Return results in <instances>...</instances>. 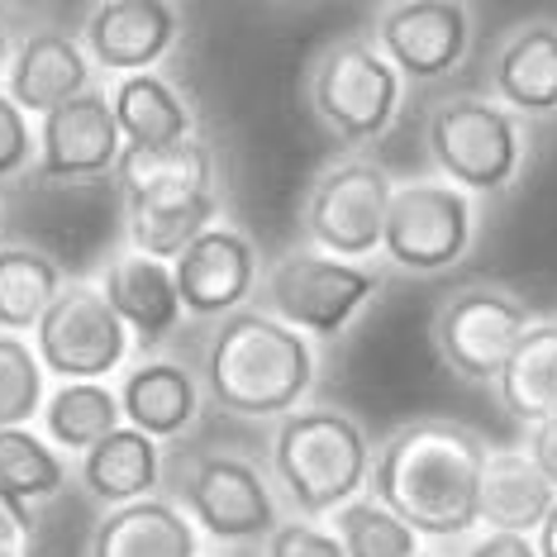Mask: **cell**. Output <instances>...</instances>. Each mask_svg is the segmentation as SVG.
<instances>
[{"mask_svg":"<svg viewBox=\"0 0 557 557\" xmlns=\"http://www.w3.org/2000/svg\"><path fill=\"white\" fill-rule=\"evenodd\" d=\"M491 448L467 424L410 420L376 443L372 453V496L414 534L458 539L476 529L481 472Z\"/></svg>","mask_w":557,"mask_h":557,"instance_id":"obj_1","label":"cell"},{"mask_svg":"<svg viewBox=\"0 0 557 557\" xmlns=\"http://www.w3.org/2000/svg\"><path fill=\"white\" fill-rule=\"evenodd\" d=\"M129 244L144 258L172 262L220 220L214 153L200 138L176 148H124L115 168Z\"/></svg>","mask_w":557,"mask_h":557,"instance_id":"obj_2","label":"cell"},{"mask_svg":"<svg viewBox=\"0 0 557 557\" xmlns=\"http://www.w3.org/2000/svg\"><path fill=\"white\" fill-rule=\"evenodd\" d=\"M314 386V348L306 334L268 310H238L220 320L206 348V391L220 410L244 420L296 414Z\"/></svg>","mask_w":557,"mask_h":557,"instance_id":"obj_3","label":"cell"},{"mask_svg":"<svg viewBox=\"0 0 557 557\" xmlns=\"http://www.w3.org/2000/svg\"><path fill=\"white\" fill-rule=\"evenodd\" d=\"M272 472L300 515H334L362 496L372 453L344 410H296L272 434Z\"/></svg>","mask_w":557,"mask_h":557,"instance_id":"obj_4","label":"cell"},{"mask_svg":"<svg viewBox=\"0 0 557 557\" xmlns=\"http://www.w3.org/2000/svg\"><path fill=\"white\" fill-rule=\"evenodd\" d=\"M424 144L443 182L458 191L496 196L515 182L519 162H524V129L519 115H510L496 100L481 96H448L429 110Z\"/></svg>","mask_w":557,"mask_h":557,"instance_id":"obj_5","label":"cell"},{"mask_svg":"<svg viewBox=\"0 0 557 557\" xmlns=\"http://www.w3.org/2000/svg\"><path fill=\"white\" fill-rule=\"evenodd\" d=\"M172 496L176 510L220 543L272 539L282 524L272 486L234 453H186L182 462H172Z\"/></svg>","mask_w":557,"mask_h":557,"instance_id":"obj_6","label":"cell"},{"mask_svg":"<svg viewBox=\"0 0 557 557\" xmlns=\"http://www.w3.org/2000/svg\"><path fill=\"white\" fill-rule=\"evenodd\" d=\"M134 338L110 310L100 282H62L53 306L34 324V358L58 382H106L129 358Z\"/></svg>","mask_w":557,"mask_h":557,"instance_id":"obj_7","label":"cell"},{"mask_svg":"<svg viewBox=\"0 0 557 557\" xmlns=\"http://www.w3.org/2000/svg\"><path fill=\"white\" fill-rule=\"evenodd\" d=\"M472 234H476V210L458 186L429 182V176L396 182L382 224V248L396 268L414 276H438L467 258Z\"/></svg>","mask_w":557,"mask_h":557,"instance_id":"obj_8","label":"cell"},{"mask_svg":"<svg viewBox=\"0 0 557 557\" xmlns=\"http://www.w3.org/2000/svg\"><path fill=\"white\" fill-rule=\"evenodd\" d=\"M314 120L344 144H372L400 110V77L367 39H344L314 62L310 77Z\"/></svg>","mask_w":557,"mask_h":557,"instance_id":"obj_9","label":"cell"},{"mask_svg":"<svg viewBox=\"0 0 557 557\" xmlns=\"http://www.w3.org/2000/svg\"><path fill=\"white\" fill-rule=\"evenodd\" d=\"M376 290L382 276L372 268L324 258V252H286L262 282L272 320L314 338H338Z\"/></svg>","mask_w":557,"mask_h":557,"instance_id":"obj_10","label":"cell"},{"mask_svg":"<svg viewBox=\"0 0 557 557\" xmlns=\"http://www.w3.org/2000/svg\"><path fill=\"white\" fill-rule=\"evenodd\" d=\"M396 182L376 162H338V168L320 172L306 200V234L320 244L324 258L358 262L382 248V224Z\"/></svg>","mask_w":557,"mask_h":557,"instance_id":"obj_11","label":"cell"},{"mask_svg":"<svg viewBox=\"0 0 557 557\" xmlns=\"http://www.w3.org/2000/svg\"><path fill=\"white\" fill-rule=\"evenodd\" d=\"M534 324L519 296L500 286H462L434 310V348L438 358L467 382H496L519 334Z\"/></svg>","mask_w":557,"mask_h":557,"instance_id":"obj_12","label":"cell"},{"mask_svg":"<svg viewBox=\"0 0 557 557\" xmlns=\"http://www.w3.org/2000/svg\"><path fill=\"white\" fill-rule=\"evenodd\" d=\"M472 48V10L458 0H396L376 15V53L396 77L438 82Z\"/></svg>","mask_w":557,"mask_h":557,"instance_id":"obj_13","label":"cell"},{"mask_svg":"<svg viewBox=\"0 0 557 557\" xmlns=\"http://www.w3.org/2000/svg\"><path fill=\"white\" fill-rule=\"evenodd\" d=\"M124 158V138L110 110V96H100L96 86L67 106H58L53 115H44L39 124V158L34 172L44 182L58 186H77V182H100L120 168Z\"/></svg>","mask_w":557,"mask_h":557,"instance_id":"obj_14","label":"cell"},{"mask_svg":"<svg viewBox=\"0 0 557 557\" xmlns=\"http://www.w3.org/2000/svg\"><path fill=\"white\" fill-rule=\"evenodd\" d=\"M182 39V10L168 0H106L82 24V48L91 67L138 77L153 72Z\"/></svg>","mask_w":557,"mask_h":557,"instance_id":"obj_15","label":"cell"},{"mask_svg":"<svg viewBox=\"0 0 557 557\" xmlns=\"http://www.w3.org/2000/svg\"><path fill=\"white\" fill-rule=\"evenodd\" d=\"M172 282L186 314H200V320L224 314L230 320L258 286V248L248 234L214 224L182 258H172Z\"/></svg>","mask_w":557,"mask_h":557,"instance_id":"obj_16","label":"cell"},{"mask_svg":"<svg viewBox=\"0 0 557 557\" xmlns=\"http://www.w3.org/2000/svg\"><path fill=\"white\" fill-rule=\"evenodd\" d=\"M91 58L86 48L62 29H34L5 72V96L15 100L24 115H53L58 106L91 91Z\"/></svg>","mask_w":557,"mask_h":557,"instance_id":"obj_17","label":"cell"},{"mask_svg":"<svg viewBox=\"0 0 557 557\" xmlns=\"http://www.w3.org/2000/svg\"><path fill=\"white\" fill-rule=\"evenodd\" d=\"M100 290H106L110 310L120 314V324L129 329L138 348H158L162 338H172L186 314L176 300L172 262L144 258V252H120L100 276Z\"/></svg>","mask_w":557,"mask_h":557,"instance_id":"obj_18","label":"cell"},{"mask_svg":"<svg viewBox=\"0 0 557 557\" xmlns=\"http://www.w3.org/2000/svg\"><path fill=\"white\" fill-rule=\"evenodd\" d=\"M86 557H200V529L176 500L148 496L100 515Z\"/></svg>","mask_w":557,"mask_h":557,"instance_id":"obj_19","label":"cell"},{"mask_svg":"<svg viewBox=\"0 0 557 557\" xmlns=\"http://www.w3.org/2000/svg\"><path fill=\"white\" fill-rule=\"evenodd\" d=\"M557 491L543 481V472L529 462L524 448H491L486 472H481V510L476 524H486L491 534H539V524L548 519Z\"/></svg>","mask_w":557,"mask_h":557,"instance_id":"obj_20","label":"cell"},{"mask_svg":"<svg viewBox=\"0 0 557 557\" xmlns=\"http://www.w3.org/2000/svg\"><path fill=\"white\" fill-rule=\"evenodd\" d=\"M120 414L124 424L148 434L153 443L182 438L200 420V386L182 362H138L120 386Z\"/></svg>","mask_w":557,"mask_h":557,"instance_id":"obj_21","label":"cell"},{"mask_svg":"<svg viewBox=\"0 0 557 557\" xmlns=\"http://www.w3.org/2000/svg\"><path fill=\"white\" fill-rule=\"evenodd\" d=\"M510 115H557V24H519L491 67Z\"/></svg>","mask_w":557,"mask_h":557,"instance_id":"obj_22","label":"cell"},{"mask_svg":"<svg viewBox=\"0 0 557 557\" xmlns=\"http://www.w3.org/2000/svg\"><path fill=\"white\" fill-rule=\"evenodd\" d=\"M82 481H86V491H91V500H100L106 510L148 500L162 481V453L148 434L120 424L115 434L100 438L82 458Z\"/></svg>","mask_w":557,"mask_h":557,"instance_id":"obj_23","label":"cell"},{"mask_svg":"<svg viewBox=\"0 0 557 557\" xmlns=\"http://www.w3.org/2000/svg\"><path fill=\"white\" fill-rule=\"evenodd\" d=\"M110 110H115L124 148H176L191 138V106L158 72L120 77L110 91Z\"/></svg>","mask_w":557,"mask_h":557,"instance_id":"obj_24","label":"cell"},{"mask_svg":"<svg viewBox=\"0 0 557 557\" xmlns=\"http://www.w3.org/2000/svg\"><path fill=\"white\" fill-rule=\"evenodd\" d=\"M500 405L519 424H543L557 414V320L529 324L519 334L515 352L505 358L500 376Z\"/></svg>","mask_w":557,"mask_h":557,"instance_id":"obj_25","label":"cell"},{"mask_svg":"<svg viewBox=\"0 0 557 557\" xmlns=\"http://www.w3.org/2000/svg\"><path fill=\"white\" fill-rule=\"evenodd\" d=\"M44 438L58 453H91L100 438H110L124 424L120 396L106 382H58L44 400Z\"/></svg>","mask_w":557,"mask_h":557,"instance_id":"obj_26","label":"cell"},{"mask_svg":"<svg viewBox=\"0 0 557 557\" xmlns=\"http://www.w3.org/2000/svg\"><path fill=\"white\" fill-rule=\"evenodd\" d=\"M62 290L58 262L39 248H0V334H34L44 310Z\"/></svg>","mask_w":557,"mask_h":557,"instance_id":"obj_27","label":"cell"},{"mask_svg":"<svg viewBox=\"0 0 557 557\" xmlns=\"http://www.w3.org/2000/svg\"><path fill=\"white\" fill-rule=\"evenodd\" d=\"M67 486L62 453L34 429H0V491L24 505L48 500Z\"/></svg>","mask_w":557,"mask_h":557,"instance_id":"obj_28","label":"cell"},{"mask_svg":"<svg viewBox=\"0 0 557 557\" xmlns=\"http://www.w3.org/2000/svg\"><path fill=\"white\" fill-rule=\"evenodd\" d=\"M329 534L338 539L344 557H420V534L396 519L376 496H358L329 515Z\"/></svg>","mask_w":557,"mask_h":557,"instance_id":"obj_29","label":"cell"},{"mask_svg":"<svg viewBox=\"0 0 557 557\" xmlns=\"http://www.w3.org/2000/svg\"><path fill=\"white\" fill-rule=\"evenodd\" d=\"M48 372L34 358V344L15 334H0V429H29L44 414Z\"/></svg>","mask_w":557,"mask_h":557,"instance_id":"obj_30","label":"cell"},{"mask_svg":"<svg viewBox=\"0 0 557 557\" xmlns=\"http://www.w3.org/2000/svg\"><path fill=\"white\" fill-rule=\"evenodd\" d=\"M39 158V134L29 129V115L0 91V182L24 176Z\"/></svg>","mask_w":557,"mask_h":557,"instance_id":"obj_31","label":"cell"},{"mask_svg":"<svg viewBox=\"0 0 557 557\" xmlns=\"http://www.w3.org/2000/svg\"><path fill=\"white\" fill-rule=\"evenodd\" d=\"M262 557H344V548H338V539L329 529L296 519V524H276Z\"/></svg>","mask_w":557,"mask_h":557,"instance_id":"obj_32","label":"cell"},{"mask_svg":"<svg viewBox=\"0 0 557 557\" xmlns=\"http://www.w3.org/2000/svg\"><path fill=\"white\" fill-rule=\"evenodd\" d=\"M0 557H39V524L34 505L0 491Z\"/></svg>","mask_w":557,"mask_h":557,"instance_id":"obj_33","label":"cell"},{"mask_svg":"<svg viewBox=\"0 0 557 557\" xmlns=\"http://www.w3.org/2000/svg\"><path fill=\"white\" fill-rule=\"evenodd\" d=\"M524 453H529V462L543 472V481L557 491V414L553 420H543V424H529Z\"/></svg>","mask_w":557,"mask_h":557,"instance_id":"obj_34","label":"cell"},{"mask_svg":"<svg viewBox=\"0 0 557 557\" xmlns=\"http://www.w3.org/2000/svg\"><path fill=\"white\" fill-rule=\"evenodd\" d=\"M467 557H539V548L534 539H519V534H481Z\"/></svg>","mask_w":557,"mask_h":557,"instance_id":"obj_35","label":"cell"},{"mask_svg":"<svg viewBox=\"0 0 557 557\" xmlns=\"http://www.w3.org/2000/svg\"><path fill=\"white\" fill-rule=\"evenodd\" d=\"M534 548H539V557H557V500H553L548 519H543V524H539V539H534Z\"/></svg>","mask_w":557,"mask_h":557,"instance_id":"obj_36","label":"cell"},{"mask_svg":"<svg viewBox=\"0 0 557 557\" xmlns=\"http://www.w3.org/2000/svg\"><path fill=\"white\" fill-rule=\"evenodd\" d=\"M5 72H10V39H5V29H0V82H5Z\"/></svg>","mask_w":557,"mask_h":557,"instance_id":"obj_37","label":"cell"}]
</instances>
